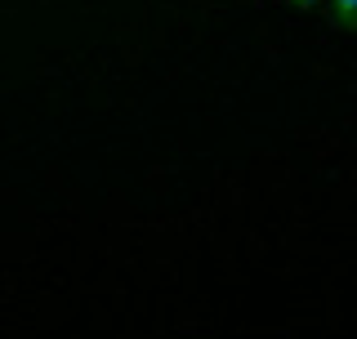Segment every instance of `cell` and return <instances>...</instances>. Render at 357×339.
I'll use <instances>...</instances> for the list:
<instances>
[{
    "mask_svg": "<svg viewBox=\"0 0 357 339\" xmlns=\"http://www.w3.org/2000/svg\"><path fill=\"white\" fill-rule=\"evenodd\" d=\"M321 5H326V14H331L335 27L357 36V0H321Z\"/></svg>",
    "mask_w": 357,
    "mask_h": 339,
    "instance_id": "obj_1",
    "label": "cell"
},
{
    "mask_svg": "<svg viewBox=\"0 0 357 339\" xmlns=\"http://www.w3.org/2000/svg\"><path fill=\"white\" fill-rule=\"evenodd\" d=\"M290 5H299V9H321V0H290Z\"/></svg>",
    "mask_w": 357,
    "mask_h": 339,
    "instance_id": "obj_2",
    "label": "cell"
}]
</instances>
